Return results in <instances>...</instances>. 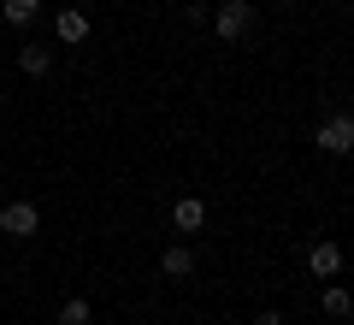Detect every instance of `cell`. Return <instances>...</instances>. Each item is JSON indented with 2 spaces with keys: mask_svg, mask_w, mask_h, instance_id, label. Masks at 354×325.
Listing matches in <instances>:
<instances>
[{
  "mask_svg": "<svg viewBox=\"0 0 354 325\" xmlns=\"http://www.w3.org/2000/svg\"><path fill=\"white\" fill-rule=\"evenodd\" d=\"M213 30H218V42H242L254 30V0H225L213 12Z\"/></svg>",
  "mask_w": 354,
  "mask_h": 325,
  "instance_id": "obj_1",
  "label": "cell"
},
{
  "mask_svg": "<svg viewBox=\"0 0 354 325\" xmlns=\"http://www.w3.org/2000/svg\"><path fill=\"white\" fill-rule=\"evenodd\" d=\"M18 71H24V77H48V71H53V48L24 42V48H18Z\"/></svg>",
  "mask_w": 354,
  "mask_h": 325,
  "instance_id": "obj_7",
  "label": "cell"
},
{
  "mask_svg": "<svg viewBox=\"0 0 354 325\" xmlns=\"http://www.w3.org/2000/svg\"><path fill=\"white\" fill-rule=\"evenodd\" d=\"M0 231H6V237H36L41 231L36 201H6V207H0Z\"/></svg>",
  "mask_w": 354,
  "mask_h": 325,
  "instance_id": "obj_2",
  "label": "cell"
},
{
  "mask_svg": "<svg viewBox=\"0 0 354 325\" xmlns=\"http://www.w3.org/2000/svg\"><path fill=\"white\" fill-rule=\"evenodd\" d=\"M319 301H325L330 319H348V313H354V301H348V290H342V284H325V296H319Z\"/></svg>",
  "mask_w": 354,
  "mask_h": 325,
  "instance_id": "obj_10",
  "label": "cell"
},
{
  "mask_svg": "<svg viewBox=\"0 0 354 325\" xmlns=\"http://www.w3.org/2000/svg\"><path fill=\"white\" fill-rule=\"evenodd\" d=\"M319 148H325V154H348L354 148V118L348 113L325 118V125H319Z\"/></svg>",
  "mask_w": 354,
  "mask_h": 325,
  "instance_id": "obj_3",
  "label": "cell"
},
{
  "mask_svg": "<svg viewBox=\"0 0 354 325\" xmlns=\"http://www.w3.org/2000/svg\"><path fill=\"white\" fill-rule=\"evenodd\" d=\"M53 36H59L65 48H77V42H88V12H83V6H65V12L53 18Z\"/></svg>",
  "mask_w": 354,
  "mask_h": 325,
  "instance_id": "obj_5",
  "label": "cell"
},
{
  "mask_svg": "<svg viewBox=\"0 0 354 325\" xmlns=\"http://www.w3.org/2000/svg\"><path fill=\"white\" fill-rule=\"evenodd\" d=\"M0 12H6V24H36V12H41V0H0Z\"/></svg>",
  "mask_w": 354,
  "mask_h": 325,
  "instance_id": "obj_9",
  "label": "cell"
},
{
  "mask_svg": "<svg viewBox=\"0 0 354 325\" xmlns=\"http://www.w3.org/2000/svg\"><path fill=\"white\" fill-rule=\"evenodd\" d=\"M160 272L165 278H189L195 272V249H189V243H171V249L160 254Z\"/></svg>",
  "mask_w": 354,
  "mask_h": 325,
  "instance_id": "obj_8",
  "label": "cell"
},
{
  "mask_svg": "<svg viewBox=\"0 0 354 325\" xmlns=\"http://www.w3.org/2000/svg\"><path fill=\"white\" fill-rule=\"evenodd\" d=\"M254 325H283V313H278V308H266V313H260Z\"/></svg>",
  "mask_w": 354,
  "mask_h": 325,
  "instance_id": "obj_12",
  "label": "cell"
},
{
  "mask_svg": "<svg viewBox=\"0 0 354 325\" xmlns=\"http://www.w3.org/2000/svg\"><path fill=\"white\" fill-rule=\"evenodd\" d=\"M171 225L183 231V237H195V231L207 225V207H201L195 195H177V207H171Z\"/></svg>",
  "mask_w": 354,
  "mask_h": 325,
  "instance_id": "obj_6",
  "label": "cell"
},
{
  "mask_svg": "<svg viewBox=\"0 0 354 325\" xmlns=\"http://www.w3.org/2000/svg\"><path fill=\"white\" fill-rule=\"evenodd\" d=\"M59 325H88V301H83V296H71V301L59 308Z\"/></svg>",
  "mask_w": 354,
  "mask_h": 325,
  "instance_id": "obj_11",
  "label": "cell"
},
{
  "mask_svg": "<svg viewBox=\"0 0 354 325\" xmlns=\"http://www.w3.org/2000/svg\"><path fill=\"white\" fill-rule=\"evenodd\" d=\"M307 272H313V278H337L342 272V249L330 237H319L313 249H307Z\"/></svg>",
  "mask_w": 354,
  "mask_h": 325,
  "instance_id": "obj_4",
  "label": "cell"
}]
</instances>
